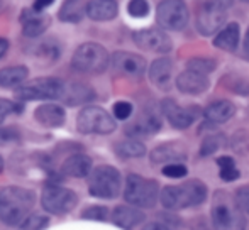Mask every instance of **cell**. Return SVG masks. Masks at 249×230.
Returning <instances> with one entry per match:
<instances>
[{
	"instance_id": "49",
	"label": "cell",
	"mask_w": 249,
	"mask_h": 230,
	"mask_svg": "<svg viewBox=\"0 0 249 230\" xmlns=\"http://www.w3.org/2000/svg\"><path fill=\"white\" fill-rule=\"evenodd\" d=\"M0 10H2V0H0Z\"/></svg>"
},
{
	"instance_id": "26",
	"label": "cell",
	"mask_w": 249,
	"mask_h": 230,
	"mask_svg": "<svg viewBox=\"0 0 249 230\" xmlns=\"http://www.w3.org/2000/svg\"><path fill=\"white\" fill-rule=\"evenodd\" d=\"M144 220V214L138 210L136 207H127V205H121V207H115L112 212V222H114L117 227L124 230H131L136 227L138 224Z\"/></svg>"
},
{
	"instance_id": "7",
	"label": "cell",
	"mask_w": 249,
	"mask_h": 230,
	"mask_svg": "<svg viewBox=\"0 0 249 230\" xmlns=\"http://www.w3.org/2000/svg\"><path fill=\"white\" fill-rule=\"evenodd\" d=\"M66 83L58 78H37L22 85L16 92V97L24 102L31 100H58L63 99Z\"/></svg>"
},
{
	"instance_id": "33",
	"label": "cell",
	"mask_w": 249,
	"mask_h": 230,
	"mask_svg": "<svg viewBox=\"0 0 249 230\" xmlns=\"http://www.w3.org/2000/svg\"><path fill=\"white\" fill-rule=\"evenodd\" d=\"M217 68V61L212 58H192L187 61V69L200 75H209V73L215 71Z\"/></svg>"
},
{
	"instance_id": "3",
	"label": "cell",
	"mask_w": 249,
	"mask_h": 230,
	"mask_svg": "<svg viewBox=\"0 0 249 230\" xmlns=\"http://www.w3.org/2000/svg\"><path fill=\"white\" fill-rule=\"evenodd\" d=\"M207 200V186L200 180H188L181 184H168L161 190L160 201L168 210L198 207Z\"/></svg>"
},
{
	"instance_id": "45",
	"label": "cell",
	"mask_w": 249,
	"mask_h": 230,
	"mask_svg": "<svg viewBox=\"0 0 249 230\" xmlns=\"http://www.w3.org/2000/svg\"><path fill=\"white\" fill-rule=\"evenodd\" d=\"M217 2H219L220 5H222L226 10H227V9H231V7L234 5V0H217Z\"/></svg>"
},
{
	"instance_id": "28",
	"label": "cell",
	"mask_w": 249,
	"mask_h": 230,
	"mask_svg": "<svg viewBox=\"0 0 249 230\" xmlns=\"http://www.w3.org/2000/svg\"><path fill=\"white\" fill-rule=\"evenodd\" d=\"M85 0H65V3L59 9V20L63 22H80L83 17V12H87Z\"/></svg>"
},
{
	"instance_id": "42",
	"label": "cell",
	"mask_w": 249,
	"mask_h": 230,
	"mask_svg": "<svg viewBox=\"0 0 249 230\" xmlns=\"http://www.w3.org/2000/svg\"><path fill=\"white\" fill-rule=\"evenodd\" d=\"M53 2H54V0H36L33 7L36 10H39V12H43L44 9H48V7L53 5Z\"/></svg>"
},
{
	"instance_id": "34",
	"label": "cell",
	"mask_w": 249,
	"mask_h": 230,
	"mask_svg": "<svg viewBox=\"0 0 249 230\" xmlns=\"http://www.w3.org/2000/svg\"><path fill=\"white\" fill-rule=\"evenodd\" d=\"M151 7L148 3V0H131V2L127 3V12L131 17H134V19H142V17H146L149 14Z\"/></svg>"
},
{
	"instance_id": "37",
	"label": "cell",
	"mask_w": 249,
	"mask_h": 230,
	"mask_svg": "<svg viewBox=\"0 0 249 230\" xmlns=\"http://www.w3.org/2000/svg\"><path fill=\"white\" fill-rule=\"evenodd\" d=\"M188 173L187 166L181 164V163H171V164H166L163 168V174L166 178H173V180H178V178H185Z\"/></svg>"
},
{
	"instance_id": "36",
	"label": "cell",
	"mask_w": 249,
	"mask_h": 230,
	"mask_svg": "<svg viewBox=\"0 0 249 230\" xmlns=\"http://www.w3.org/2000/svg\"><path fill=\"white\" fill-rule=\"evenodd\" d=\"M107 208L102 207V205H93V207H89L83 210L82 218H87V220H105L107 218Z\"/></svg>"
},
{
	"instance_id": "40",
	"label": "cell",
	"mask_w": 249,
	"mask_h": 230,
	"mask_svg": "<svg viewBox=\"0 0 249 230\" xmlns=\"http://www.w3.org/2000/svg\"><path fill=\"white\" fill-rule=\"evenodd\" d=\"M20 107L16 105L14 102H10V100H5V99H0V124L3 122V118L7 117V115H10L12 112H19Z\"/></svg>"
},
{
	"instance_id": "27",
	"label": "cell",
	"mask_w": 249,
	"mask_h": 230,
	"mask_svg": "<svg viewBox=\"0 0 249 230\" xmlns=\"http://www.w3.org/2000/svg\"><path fill=\"white\" fill-rule=\"evenodd\" d=\"M29 76V69L26 66H9L0 69V86L2 88H14L22 85Z\"/></svg>"
},
{
	"instance_id": "13",
	"label": "cell",
	"mask_w": 249,
	"mask_h": 230,
	"mask_svg": "<svg viewBox=\"0 0 249 230\" xmlns=\"http://www.w3.org/2000/svg\"><path fill=\"white\" fill-rule=\"evenodd\" d=\"M161 112L166 117V120L175 129H188L200 115L198 107H180L173 99H164L161 102Z\"/></svg>"
},
{
	"instance_id": "48",
	"label": "cell",
	"mask_w": 249,
	"mask_h": 230,
	"mask_svg": "<svg viewBox=\"0 0 249 230\" xmlns=\"http://www.w3.org/2000/svg\"><path fill=\"white\" fill-rule=\"evenodd\" d=\"M241 2H244V3H249V0H241Z\"/></svg>"
},
{
	"instance_id": "6",
	"label": "cell",
	"mask_w": 249,
	"mask_h": 230,
	"mask_svg": "<svg viewBox=\"0 0 249 230\" xmlns=\"http://www.w3.org/2000/svg\"><path fill=\"white\" fill-rule=\"evenodd\" d=\"M121 183L122 180L119 169H115L114 166L102 164L90 173L89 191L92 197L110 200V198L119 197V193H121Z\"/></svg>"
},
{
	"instance_id": "41",
	"label": "cell",
	"mask_w": 249,
	"mask_h": 230,
	"mask_svg": "<svg viewBox=\"0 0 249 230\" xmlns=\"http://www.w3.org/2000/svg\"><path fill=\"white\" fill-rule=\"evenodd\" d=\"M236 200H237V203L241 205L244 214L249 215V184L248 186H241L239 190L236 191Z\"/></svg>"
},
{
	"instance_id": "18",
	"label": "cell",
	"mask_w": 249,
	"mask_h": 230,
	"mask_svg": "<svg viewBox=\"0 0 249 230\" xmlns=\"http://www.w3.org/2000/svg\"><path fill=\"white\" fill-rule=\"evenodd\" d=\"M149 80L156 88L168 92L173 82V61L170 58H158L149 68Z\"/></svg>"
},
{
	"instance_id": "2",
	"label": "cell",
	"mask_w": 249,
	"mask_h": 230,
	"mask_svg": "<svg viewBox=\"0 0 249 230\" xmlns=\"http://www.w3.org/2000/svg\"><path fill=\"white\" fill-rule=\"evenodd\" d=\"M212 225L215 230H246V215L236 197L226 190L213 193L212 208Z\"/></svg>"
},
{
	"instance_id": "12",
	"label": "cell",
	"mask_w": 249,
	"mask_h": 230,
	"mask_svg": "<svg viewBox=\"0 0 249 230\" xmlns=\"http://www.w3.org/2000/svg\"><path fill=\"white\" fill-rule=\"evenodd\" d=\"M136 46L141 48L149 53H158V54H168L173 48L171 37L166 34V31L158 29V27H148V29L136 31L132 34Z\"/></svg>"
},
{
	"instance_id": "5",
	"label": "cell",
	"mask_w": 249,
	"mask_h": 230,
	"mask_svg": "<svg viewBox=\"0 0 249 230\" xmlns=\"http://www.w3.org/2000/svg\"><path fill=\"white\" fill-rule=\"evenodd\" d=\"M110 56L107 49L97 43H83L76 48L71 58V66L80 73L89 75H100L107 69Z\"/></svg>"
},
{
	"instance_id": "23",
	"label": "cell",
	"mask_w": 249,
	"mask_h": 230,
	"mask_svg": "<svg viewBox=\"0 0 249 230\" xmlns=\"http://www.w3.org/2000/svg\"><path fill=\"white\" fill-rule=\"evenodd\" d=\"M61 173L68 178H87L92 173V159L87 154H73L65 159Z\"/></svg>"
},
{
	"instance_id": "39",
	"label": "cell",
	"mask_w": 249,
	"mask_h": 230,
	"mask_svg": "<svg viewBox=\"0 0 249 230\" xmlns=\"http://www.w3.org/2000/svg\"><path fill=\"white\" fill-rule=\"evenodd\" d=\"M19 137L20 135L16 129L0 127V146H7V144H10V142H17Z\"/></svg>"
},
{
	"instance_id": "35",
	"label": "cell",
	"mask_w": 249,
	"mask_h": 230,
	"mask_svg": "<svg viewBox=\"0 0 249 230\" xmlns=\"http://www.w3.org/2000/svg\"><path fill=\"white\" fill-rule=\"evenodd\" d=\"M48 218L41 217V215H29L26 220L20 224L22 230H43L44 227H48Z\"/></svg>"
},
{
	"instance_id": "32",
	"label": "cell",
	"mask_w": 249,
	"mask_h": 230,
	"mask_svg": "<svg viewBox=\"0 0 249 230\" xmlns=\"http://www.w3.org/2000/svg\"><path fill=\"white\" fill-rule=\"evenodd\" d=\"M224 146H226V137H224L222 134H210L202 141V146H200V156H202V158L212 156L213 152H217L220 148H224Z\"/></svg>"
},
{
	"instance_id": "9",
	"label": "cell",
	"mask_w": 249,
	"mask_h": 230,
	"mask_svg": "<svg viewBox=\"0 0 249 230\" xmlns=\"http://www.w3.org/2000/svg\"><path fill=\"white\" fill-rule=\"evenodd\" d=\"M156 20L166 31H183L190 20V12L183 0H161L156 9Z\"/></svg>"
},
{
	"instance_id": "8",
	"label": "cell",
	"mask_w": 249,
	"mask_h": 230,
	"mask_svg": "<svg viewBox=\"0 0 249 230\" xmlns=\"http://www.w3.org/2000/svg\"><path fill=\"white\" fill-rule=\"evenodd\" d=\"M115 120L107 110L100 109V107H85L82 112L78 114L76 118V129L82 134H100L107 135L115 131Z\"/></svg>"
},
{
	"instance_id": "29",
	"label": "cell",
	"mask_w": 249,
	"mask_h": 230,
	"mask_svg": "<svg viewBox=\"0 0 249 230\" xmlns=\"http://www.w3.org/2000/svg\"><path fill=\"white\" fill-rule=\"evenodd\" d=\"M115 152L124 159L142 158L146 154V146L142 142H139L138 139H127V141H122L115 144Z\"/></svg>"
},
{
	"instance_id": "1",
	"label": "cell",
	"mask_w": 249,
	"mask_h": 230,
	"mask_svg": "<svg viewBox=\"0 0 249 230\" xmlns=\"http://www.w3.org/2000/svg\"><path fill=\"white\" fill-rule=\"evenodd\" d=\"M36 195L27 188L5 186L0 191V220L7 225H20L33 210Z\"/></svg>"
},
{
	"instance_id": "20",
	"label": "cell",
	"mask_w": 249,
	"mask_h": 230,
	"mask_svg": "<svg viewBox=\"0 0 249 230\" xmlns=\"http://www.w3.org/2000/svg\"><path fill=\"white\" fill-rule=\"evenodd\" d=\"M119 14V5L115 0H89L87 16L97 22H107L115 19Z\"/></svg>"
},
{
	"instance_id": "30",
	"label": "cell",
	"mask_w": 249,
	"mask_h": 230,
	"mask_svg": "<svg viewBox=\"0 0 249 230\" xmlns=\"http://www.w3.org/2000/svg\"><path fill=\"white\" fill-rule=\"evenodd\" d=\"M217 166H219V176L222 178L224 181H236L237 178L241 176L239 169L236 168V163L231 156H220L217 159Z\"/></svg>"
},
{
	"instance_id": "31",
	"label": "cell",
	"mask_w": 249,
	"mask_h": 230,
	"mask_svg": "<svg viewBox=\"0 0 249 230\" xmlns=\"http://www.w3.org/2000/svg\"><path fill=\"white\" fill-rule=\"evenodd\" d=\"M222 83L229 92L237 93V95L246 97L249 95V80L239 75H226L222 78Z\"/></svg>"
},
{
	"instance_id": "38",
	"label": "cell",
	"mask_w": 249,
	"mask_h": 230,
	"mask_svg": "<svg viewBox=\"0 0 249 230\" xmlns=\"http://www.w3.org/2000/svg\"><path fill=\"white\" fill-rule=\"evenodd\" d=\"M132 115V103L125 102V100H121V102L114 103V117L119 118V120H127Z\"/></svg>"
},
{
	"instance_id": "10",
	"label": "cell",
	"mask_w": 249,
	"mask_h": 230,
	"mask_svg": "<svg viewBox=\"0 0 249 230\" xmlns=\"http://www.w3.org/2000/svg\"><path fill=\"white\" fill-rule=\"evenodd\" d=\"M227 20V10L217 0H205L195 17V27L202 36H212L224 29Z\"/></svg>"
},
{
	"instance_id": "47",
	"label": "cell",
	"mask_w": 249,
	"mask_h": 230,
	"mask_svg": "<svg viewBox=\"0 0 249 230\" xmlns=\"http://www.w3.org/2000/svg\"><path fill=\"white\" fill-rule=\"evenodd\" d=\"M3 171V159H2V156H0V173Z\"/></svg>"
},
{
	"instance_id": "14",
	"label": "cell",
	"mask_w": 249,
	"mask_h": 230,
	"mask_svg": "<svg viewBox=\"0 0 249 230\" xmlns=\"http://www.w3.org/2000/svg\"><path fill=\"white\" fill-rule=\"evenodd\" d=\"M110 61L115 71L124 76H131V78H141L148 66L144 58L136 53H129V51H117L112 54Z\"/></svg>"
},
{
	"instance_id": "21",
	"label": "cell",
	"mask_w": 249,
	"mask_h": 230,
	"mask_svg": "<svg viewBox=\"0 0 249 230\" xmlns=\"http://www.w3.org/2000/svg\"><path fill=\"white\" fill-rule=\"evenodd\" d=\"M34 118H36L43 127L54 129L65 124L66 114L63 107L54 105V103H46V105L37 107L36 112H34Z\"/></svg>"
},
{
	"instance_id": "25",
	"label": "cell",
	"mask_w": 249,
	"mask_h": 230,
	"mask_svg": "<svg viewBox=\"0 0 249 230\" xmlns=\"http://www.w3.org/2000/svg\"><path fill=\"white\" fill-rule=\"evenodd\" d=\"M234 114H236V107L229 100H217L207 105V109L203 110V117L209 124H224L232 118Z\"/></svg>"
},
{
	"instance_id": "46",
	"label": "cell",
	"mask_w": 249,
	"mask_h": 230,
	"mask_svg": "<svg viewBox=\"0 0 249 230\" xmlns=\"http://www.w3.org/2000/svg\"><path fill=\"white\" fill-rule=\"evenodd\" d=\"M244 53H246V56L249 58V29L246 33V37H244Z\"/></svg>"
},
{
	"instance_id": "22",
	"label": "cell",
	"mask_w": 249,
	"mask_h": 230,
	"mask_svg": "<svg viewBox=\"0 0 249 230\" xmlns=\"http://www.w3.org/2000/svg\"><path fill=\"white\" fill-rule=\"evenodd\" d=\"M241 39V27L237 22H231L224 27L222 31L217 33V36L213 37V46L217 49L227 51V53H234L239 46Z\"/></svg>"
},
{
	"instance_id": "24",
	"label": "cell",
	"mask_w": 249,
	"mask_h": 230,
	"mask_svg": "<svg viewBox=\"0 0 249 230\" xmlns=\"http://www.w3.org/2000/svg\"><path fill=\"white\" fill-rule=\"evenodd\" d=\"M93 99H95V92L89 85H83V83H66L61 100L65 103H68V105L75 107L92 102Z\"/></svg>"
},
{
	"instance_id": "17",
	"label": "cell",
	"mask_w": 249,
	"mask_h": 230,
	"mask_svg": "<svg viewBox=\"0 0 249 230\" xmlns=\"http://www.w3.org/2000/svg\"><path fill=\"white\" fill-rule=\"evenodd\" d=\"M20 24H22V34L27 37H37L50 27L51 19L44 12H39L34 7L24 9L20 14Z\"/></svg>"
},
{
	"instance_id": "4",
	"label": "cell",
	"mask_w": 249,
	"mask_h": 230,
	"mask_svg": "<svg viewBox=\"0 0 249 230\" xmlns=\"http://www.w3.org/2000/svg\"><path fill=\"white\" fill-rule=\"evenodd\" d=\"M160 184L158 181L139 174H129L125 178L124 198L129 205L136 208H153L160 197Z\"/></svg>"
},
{
	"instance_id": "44",
	"label": "cell",
	"mask_w": 249,
	"mask_h": 230,
	"mask_svg": "<svg viewBox=\"0 0 249 230\" xmlns=\"http://www.w3.org/2000/svg\"><path fill=\"white\" fill-rule=\"evenodd\" d=\"M142 230H170L166 227V225L163 224H158V222H153V224H148Z\"/></svg>"
},
{
	"instance_id": "19",
	"label": "cell",
	"mask_w": 249,
	"mask_h": 230,
	"mask_svg": "<svg viewBox=\"0 0 249 230\" xmlns=\"http://www.w3.org/2000/svg\"><path fill=\"white\" fill-rule=\"evenodd\" d=\"M210 86V82L207 78V75H200L195 71H187L180 73L177 78V88L185 95H200V93L207 92Z\"/></svg>"
},
{
	"instance_id": "11",
	"label": "cell",
	"mask_w": 249,
	"mask_h": 230,
	"mask_svg": "<svg viewBox=\"0 0 249 230\" xmlns=\"http://www.w3.org/2000/svg\"><path fill=\"white\" fill-rule=\"evenodd\" d=\"M78 203V197L75 191L68 188L58 186V184H48L43 188L41 193V205L48 214L63 215L71 212Z\"/></svg>"
},
{
	"instance_id": "16",
	"label": "cell",
	"mask_w": 249,
	"mask_h": 230,
	"mask_svg": "<svg viewBox=\"0 0 249 230\" xmlns=\"http://www.w3.org/2000/svg\"><path fill=\"white\" fill-rule=\"evenodd\" d=\"M160 129H161V118L153 110H142L138 115V118L125 127V134L131 139L146 137V135L156 134Z\"/></svg>"
},
{
	"instance_id": "43",
	"label": "cell",
	"mask_w": 249,
	"mask_h": 230,
	"mask_svg": "<svg viewBox=\"0 0 249 230\" xmlns=\"http://www.w3.org/2000/svg\"><path fill=\"white\" fill-rule=\"evenodd\" d=\"M7 51H9V41L3 39V37H0V59L5 56Z\"/></svg>"
},
{
	"instance_id": "15",
	"label": "cell",
	"mask_w": 249,
	"mask_h": 230,
	"mask_svg": "<svg viewBox=\"0 0 249 230\" xmlns=\"http://www.w3.org/2000/svg\"><path fill=\"white\" fill-rule=\"evenodd\" d=\"M187 156H188V152L183 142L170 141V142H163V144L156 146V148L151 151L149 158H151V163H154V164H164V163L171 164V163L185 161Z\"/></svg>"
}]
</instances>
